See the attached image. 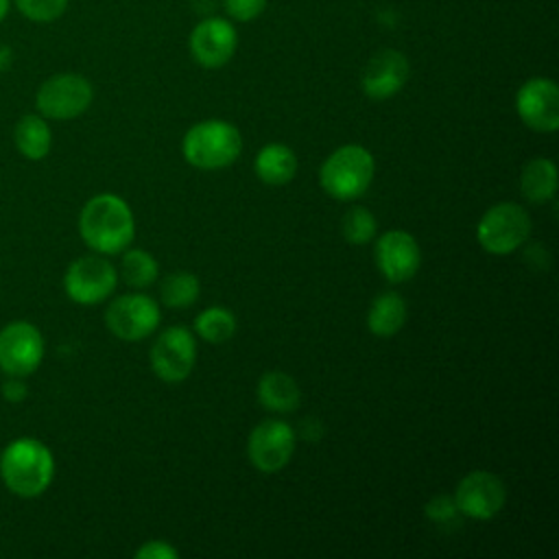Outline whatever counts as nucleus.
Wrapping results in <instances>:
<instances>
[{
    "label": "nucleus",
    "mask_w": 559,
    "mask_h": 559,
    "mask_svg": "<svg viewBox=\"0 0 559 559\" xmlns=\"http://www.w3.org/2000/svg\"><path fill=\"white\" fill-rule=\"evenodd\" d=\"M138 559H177L179 550L164 539H151L133 552Z\"/></svg>",
    "instance_id": "obj_29"
},
{
    "label": "nucleus",
    "mask_w": 559,
    "mask_h": 559,
    "mask_svg": "<svg viewBox=\"0 0 559 559\" xmlns=\"http://www.w3.org/2000/svg\"><path fill=\"white\" fill-rule=\"evenodd\" d=\"M299 435H301L304 439H308V441H317V439H321V435H323V426H321L319 419L306 417V419L301 421V426H299Z\"/></svg>",
    "instance_id": "obj_30"
},
{
    "label": "nucleus",
    "mask_w": 559,
    "mask_h": 559,
    "mask_svg": "<svg viewBox=\"0 0 559 559\" xmlns=\"http://www.w3.org/2000/svg\"><path fill=\"white\" fill-rule=\"evenodd\" d=\"M194 332L207 341V343H225L234 336L236 332V317L231 310L223 308V306H212L205 308L203 312L197 314L194 319Z\"/></svg>",
    "instance_id": "obj_22"
},
{
    "label": "nucleus",
    "mask_w": 559,
    "mask_h": 559,
    "mask_svg": "<svg viewBox=\"0 0 559 559\" xmlns=\"http://www.w3.org/2000/svg\"><path fill=\"white\" fill-rule=\"evenodd\" d=\"M162 321L159 306L148 295L129 293L116 297L105 312V325L122 341H142L151 336Z\"/></svg>",
    "instance_id": "obj_9"
},
{
    "label": "nucleus",
    "mask_w": 559,
    "mask_h": 559,
    "mask_svg": "<svg viewBox=\"0 0 559 559\" xmlns=\"http://www.w3.org/2000/svg\"><path fill=\"white\" fill-rule=\"evenodd\" d=\"M159 266L157 260L144 249H129L120 262L122 280L133 288H146L157 280Z\"/></svg>",
    "instance_id": "obj_23"
},
{
    "label": "nucleus",
    "mask_w": 559,
    "mask_h": 559,
    "mask_svg": "<svg viewBox=\"0 0 559 559\" xmlns=\"http://www.w3.org/2000/svg\"><path fill=\"white\" fill-rule=\"evenodd\" d=\"M199 277L186 271L168 275L159 288V297L168 308H188L199 299Z\"/></svg>",
    "instance_id": "obj_24"
},
{
    "label": "nucleus",
    "mask_w": 559,
    "mask_h": 559,
    "mask_svg": "<svg viewBox=\"0 0 559 559\" xmlns=\"http://www.w3.org/2000/svg\"><path fill=\"white\" fill-rule=\"evenodd\" d=\"M408 74L411 66L406 55L393 48H384L367 61L360 74V87L369 98L386 100L406 85Z\"/></svg>",
    "instance_id": "obj_16"
},
{
    "label": "nucleus",
    "mask_w": 559,
    "mask_h": 559,
    "mask_svg": "<svg viewBox=\"0 0 559 559\" xmlns=\"http://www.w3.org/2000/svg\"><path fill=\"white\" fill-rule=\"evenodd\" d=\"M406 314H408V308H406V301L402 299V295L386 290V293H380L371 301L369 312H367V328L373 336L389 338L404 328Z\"/></svg>",
    "instance_id": "obj_18"
},
{
    "label": "nucleus",
    "mask_w": 559,
    "mask_h": 559,
    "mask_svg": "<svg viewBox=\"0 0 559 559\" xmlns=\"http://www.w3.org/2000/svg\"><path fill=\"white\" fill-rule=\"evenodd\" d=\"M452 498L461 515L472 520H491L507 502V487L500 476L476 469L461 478Z\"/></svg>",
    "instance_id": "obj_13"
},
{
    "label": "nucleus",
    "mask_w": 559,
    "mask_h": 559,
    "mask_svg": "<svg viewBox=\"0 0 559 559\" xmlns=\"http://www.w3.org/2000/svg\"><path fill=\"white\" fill-rule=\"evenodd\" d=\"M373 175V155L360 144H345L325 157L319 170V181L332 199L352 201L369 190Z\"/></svg>",
    "instance_id": "obj_4"
},
{
    "label": "nucleus",
    "mask_w": 559,
    "mask_h": 559,
    "mask_svg": "<svg viewBox=\"0 0 559 559\" xmlns=\"http://www.w3.org/2000/svg\"><path fill=\"white\" fill-rule=\"evenodd\" d=\"M9 7H11V0H0V22L9 15Z\"/></svg>",
    "instance_id": "obj_33"
},
{
    "label": "nucleus",
    "mask_w": 559,
    "mask_h": 559,
    "mask_svg": "<svg viewBox=\"0 0 559 559\" xmlns=\"http://www.w3.org/2000/svg\"><path fill=\"white\" fill-rule=\"evenodd\" d=\"M0 478L11 493L37 498L55 478V456L39 439L20 437L0 454Z\"/></svg>",
    "instance_id": "obj_2"
},
{
    "label": "nucleus",
    "mask_w": 559,
    "mask_h": 559,
    "mask_svg": "<svg viewBox=\"0 0 559 559\" xmlns=\"http://www.w3.org/2000/svg\"><path fill=\"white\" fill-rule=\"evenodd\" d=\"M13 142L22 157H26L31 162L44 159L52 146V133H50L46 118L39 114L22 116L15 124Z\"/></svg>",
    "instance_id": "obj_20"
},
{
    "label": "nucleus",
    "mask_w": 559,
    "mask_h": 559,
    "mask_svg": "<svg viewBox=\"0 0 559 559\" xmlns=\"http://www.w3.org/2000/svg\"><path fill=\"white\" fill-rule=\"evenodd\" d=\"M376 216L362 205H354L343 214L341 231L349 245H367L376 236Z\"/></svg>",
    "instance_id": "obj_25"
},
{
    "label": "nucleus",
    "mask_w": 559,
    "mask_h": 559,
    "mask_svg": "<svg viewBox=\"0 0 559 559\" xmlns=\"http://www.w3.org/2000/svg\"><path fill=\"white\" fill-rule=\"evenodd\" d=\"M94 100L92 83L76 72H59L48 76L37 94L35 107L39 116L50 120H72L87 111Z\"/></svg>",
    "instance_id": "obj_6"
},
{
    "label": "nucleus",
    "mask_w": 559,
    "mask_h": 559,
    "mask_svg": "<svg viewBox=\"0 0 559 559\" xmlns=\"http://www.w3.org/2000/svg\"><path fill=\"white\" fill-rule=\"evenodd\" d=\"M11 66V50L7 46H0V70Z\"/></svg>",
    "instance_id": "obj_32"
},
{
    "label": "nucleus",
    "mask_w": 559,
    "mask_h": 559,
    "mask_svg": "<svg viewBox=\"0 0 559 559\" xmlns=\"http://www.w3.org/2000/svg\"><path fill=\"white\" fill-rule=\"evenodd\" d=\"M531 234V216L528 212L511 201H502L491 205L476 225L478 245L493 253L507 255L520 249Z\"/></svg>",
    "instance_id": "obj_5"
},
{
    "label": "nucleus",
    "mask_w": 559,
    "mask_h": 559,
    "mask_svg": "<svg viewBox=\"0 0 559 559\" xmlns=\"http://www.w3.org/2000/svg\"><path fill=\"white\" fill-rule=\"evenodd\" d=\"M520 190L531 203H546L557 192V166L548 157H533L522 166Z\"/></svg>",
    "instance_id": "obj_21"
},
{
    "label": "nucleus",
    "mask_w": 559,
    "mask_h": 559,
    "mask_svg": "<svg viewBox=\"0 0 559 559\" xmlns=\"http://www.w3.org/2000/svg\"><path fill=\"white\" fill-rule=\"evenodd\" d=\"M223 9L229 20L251 22L266 9V0H223Z\"/></svg>",
    "instance_id": "obj_28"
},
{
    "label": "nucleus",
    "mask_w": 559,
    "mask_h": 559,
    "mask_svg": "<svg viewBox=\"0 0 559 559\" xmlns=\"http://www.w3.org/2000/svg\"><path fill=\"white\" fill-rule=\"evenodd\" d=\"M242 151V138L240 131L218 118L201 120L192 124L183 140H181V153L183 159L201 170H221L231 166Z\"/></svg>",
    "instance_id": "obj_3"
},
{
    "label": "nucleus",
    "mask_w": 559,
    "mask_h": 559,
    "mask_svg": "<svg viewBox=\"0 0 559 559\" xmlns=\"http://www.w3.org/2000/svg\"><path fill=\"white\" fill-rule=\"evenodd\" d=\"M79 234L83 242L100 255L122 253L135 236L133 212L118 194H96L79 214Z\"/></svg>",
    "instance_id": "obj_1"
},
{
    "label": "nucleus",
    "mask_w": 559,
    "mask_h": 559,
    "mask_svg": "<svg viewBox=\"0 0 559 559\" xmlns=\"http://www.w3.org/2000/svg\"><path fill=\"white\" fill-rule=\"evenodd\" d=\"M197 362L194 334L183 325L166 328L151 347V369L164 382H183Z\"/></svg>",
    "instance_id": "obj_8"
},
{
    "label": "nucleus",
    "mask_w": 559,
    "mask_h": 559,
    "mask_svg": "<svg viewBox=\"0 0 559 559\" xmlns=\"http://www.w3.org/2000/svg\"><path fill=\"white\" fill-rule=\"evenodd\" d=\"M424 513L435 524H456L461 520V511H459L454 498L445 496V493L430 498L424 507Z\"/></svg>",
    "instance_id": "obj_27"
},
{
    "label": "nucleus",
    "mask_w": 559,
    "mask_h": 559,
    "mask_svg": "<svg viewBox=\"0 0 559 559\" xmlns=\"http://www.w3.org/2000/svg\"><path fill=\"white\" fill-rule=\"evenodd\" d=\"M15 9L31 22H55L68 9L70 0H13Z\"/></svg>",
    "instance_id": "obj_26"
},
{
    "label": "nucleus",
    "mask_w": 559,
    "mask_h": 559,
    "mask_svg": "<svg viewBox=\"0 0 559 559\" xmlns=\"http://www.w3.org/2000/svg\"><path fill=\"white\" fill-rule=\"evenodd\" d=\"M11 380L4 382V397H9L11 402H20L26 395V386L20 382V378L9 376Z\"/></svg>",
    "instance_id": "obj_31"
},
{
    "label": "nucleus",
    "mask_w": 559,
    "mask_h": 559,
    "mask_svg": "<svg viewBox=\"0 0 559 559\" xmlns=\"http://www.w3.org/2000/svg\"><path fill=\"white\" fill-rule=\"evenodd\" d=\"M118 284V271L103 255L76 258L63 275L66 295L81 306L105 301Z\"/></svg>",
    "instance_id": "obj_7"
},
{
    "label": "nucleus",
    "mask_w": 559,
    "mask_h": 559,
    "mask_svg": "<svg viewBox=\"0 0 559 559\" xmlns=\"http://www.w3.org/2000/svg\"><path fill=\"white\" fill-rule=\"evenodd\" d=\"M515 111L520 120L539 133L559 129V87L552 79L533 76L524 81L515 94Z\"/></svg>",
    "instance_id": "obj_12"
},
{
    "label": "nucleus",
    "mask_w": 559,
    "mask_h": 559,
    "mask_svg": "<svg viewBox=\"0 0 559 559\" xmlns=\"http://www.w3.org/2000/svg\"><path fill=\"white\" fill-rule=\"evenodd\" d=\"M258 402L275 413H290L299 406L301 391L297 380L284 371H269L258 380Z\"/></svg>",
    "instance_id": "obj_19"
},
{
    "label": "nucleus",
    "mask_w": 559,
    "mask_h": 559,
    "mask_svg": "<svg viewBox=\"0 0 559 559\" xmlns=\"http://www.w3.org/2000/svg\"><path fill=\"white\" fill-rule=\"evenodd\" d=\"M295 443V430L286 421L264 419L251 430L247 439V454L258 472L275 474L288 465Z\"/></svg>",
    "instance_id": "obj_11"
},
{
    "label": "nucleus",
    "mask_w": 559,
    "mask_h": 559,
    "mask_svg": "<svg viewBox=\"0 0 559 559\" xmlns=\"http://www.w3.org/2000/svg\"><path fill=\"white\" fill-rule=\"evenodd\" d=\"M188 46L199 66L216 70L231 61L238 46V33L229 17H205L192 28Z\"/></svg>",
    "instance_id": "obj_14"
},
{
    "label": "nucleus",
    "mask_w": 559,
    "mask_h": 559,
    "mask_svg": "<svg viewBox=\"0 0 559 559\" xmlns=\"http://www.w3.org/2000/svg\"><path fill=\"white\" fill-rule=\"evenodd\" d=\"M376 266L384 275V280L400 284L408 282L421 264V251L417 240L404 229L384 231L373 249Z\"/></svg>",
    "instance_id": "obj_15"
},
{
    "label": "nucleus",
    "mask_w": 559,
    "mask_h": 559,
    "mask_svg": "<svg viewBox=\"0 0 559 559\" xmlns=\"http://www.w3.org/2000/svg\"><path fill=\"white\" fill-rule=\"evenodd\" d=\"M253 170L260 181L269 186H284L297 173V157L286 144L271 142L258 151L253 159Z\"/></svg>",
    "instance_id": "obj_17"
},
{
    "label": "nucleus",
    "mask_w": 559,
    "mask_h": 559,
    "mask_svg": "<svg viewBox=\"0 0 559 559\" xmlns=\"http://www.w3.org/2000/svg\"><path fill=\"white\" fill-rule=\"evenodd\" d=\"M44 360V336L28 321H13L0 330V369L7 376L26 378Z\"/></svg>",
    "instance_id": "obj_10"
}]
</instances>
